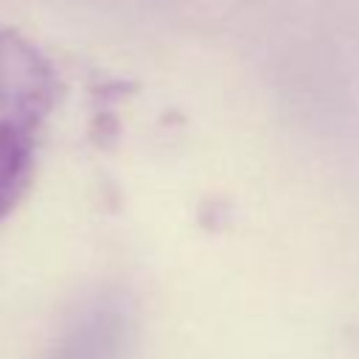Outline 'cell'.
I'll list each match as a JSON object with an SVG mask.
<instances>
[{"instance_id":"1","label":"cell","mask_w":359,"mask_h":359,"mask_svg":"<svg viewBox=\"0 0 359 359\" xmlns=\"http://www.w3.org/2000/svg\"><path fill=\"white\" fill-rule=\"evenodd\" d=\"M56 79L42 53L11 31H0V216L25 194L36 135L53 104Z\"/></svg>"},{"instance_id":"2","label":"cell","mask_w":359,"mask_h":359,"mask_svg":"<svg viewBox=\"0 0 359 359\" xmlns=\"http://www.w3.org/2000/svg\"><path fill=\"white\" fill-rule=\"evenodd\" d=\"M126 328L121 309H98L65 337L53 359H121L126 351Z\"/></svg>"}]
</instances>
